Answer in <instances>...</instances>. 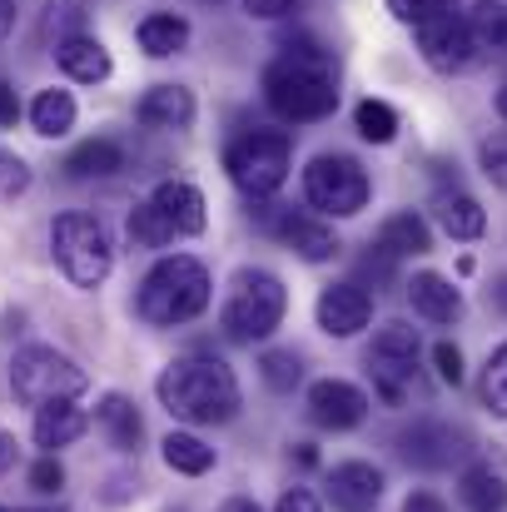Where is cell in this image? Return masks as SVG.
<instances>
[{"label":"cell","instance_id":"5bb4252c","mask_svg":"<svg viewBox=\"0 0 507 512\" xmlns=\"http://www.w3.org/2000/svg\"><path fill=\"white\" fill-rule=\"evenodd\" d=\"M269 229L284 234V239L294 244V254H304L309 264H329V259L338 254L334 224H324V219H314V214H294V209H284L279 219H269Z\"/></svg>","mask_w":507,"mask_h":512},{"label":"cell","instance_id":"8d00e7d4","mask_svg":"<svg viewBox=\"0 0 507 512\" xmlns=\"http://www.w3.org/2000/svg\"><path fill=\"white\" fill-rule=\"evenodd\" d=\"M433 368H438V378H443V383H453V388H458V383H463V348H458V343H433Z\"/></svg>","mask_w":507,"mask_h":512},{"label":"cell","instance_id":"8fae6325","mask_svg":"<svg viewBox=\"0 0 507 512\" xmlns=\"http://www.w3.org/2000/svg\"><path fill=\"white\" fill-rule=\"evenodd\" d=\"M309 418L319 428H334V433H348L368 418V393L343 383V378H319L309 388Z\"/></svg>","mask_w":507,"mask_h":512},{"label":"cell","instance_id":"ba28073f","mask_svg":"<svg viewBox=\"0 0 507 512\" xmlns=\"http://www.w3.org/2000/svg\"><path fill=\"white\" fill-rule=\"evenodd\" d=\"M304 199L334 219H348L368 204V174L348 155H319L304 170Z\"/></svg>","mask_w":507,"mask_h":512},{"label":"cell","instance_id":"ffe728a7","mask_svg":"<svg viewBox=\"0 0 507 512\" xmlns=\"http://www.w3.org/2000/svg\"><path fill=\"white\" fill-rule=\"evenodd\" d=\"M85 428H90V418L75 403H45V408H35V448H45L50 458L60 448H70L75 438H85Z\"/></svg>","mask_w":507,"mask_h":512},{"label":"cell","instance_id":"f6af8a7d","mask_svg":"<svg viewBox=\"0 0 507 512\" xmlns=\"http://www.w3.org/2000/svg\"><path fill=\"white\" fill-rule=\"evenodd\" d=\"M10 468H15V433L0 428V473H10Z\"/></svg>","mask_w":507,"mask_h":512},{"label":"cell","instance_id":"484cf974","mask_svg":"<svg viewBox=\"0 0 507 512\" xmlns=\"http://www.w3.org/2000/svg\"><path fill=\"white\" fill-rule=\"evenodd\" d=\"M100 428H105V438L120 448V453H135L140 448V433H145V423H140V413H135V403L125 398V393H110L105 403H100Z\"/></svg>","mask_w":507,"mask_h":512},{"label":"cell","instance_id":"ab89813d","mask_svg":"<svg viewBox=\"0 0 507 512\" xmlns=\"http://www.w3.org/2000/svg\"><path fill=\"white\" fill-rule=\"evenodd\" d=\"M25 189H30V170H25V160L0 155V199H15V194H25Z\"/></svg>","mask_w":507,"mask_h":512},{"label":"cell","instance_id":"4fadbf2b","mask_svg":"<svg viewBox=\"0 0 507 512\" xmlns=\"http://www.w3.org/2000/svg\"><path fill=\"white\" fill-rule=\"evenodd\" d=\"M383 498V473L373 463H338L329 473V503L338 512H373Z\"/></svg>","mask_w":507,"mask_h":512},{"label":"cell","instance_id":"cb8c5ba5","mask_svg":"<svg viewBox=\"0 0 507 512\" xmlns=\"http://www.w3.org/2000/svg\"><path fill=\"white\" fill-rule=\"evenodd\" d=\"M125 170V145L120 140H85L65 155V174L70 179H110Z\"/></svg>","mask_w":507,"mask_h":512},{"label":"cell","instance_id":"52a82bcc","mask_svg":"<svg viewBox=\"0 0 507 512\" xmlns=\"http://www.w3.org/2000/svg\"><path fill=\"white\" fill-rule=\"evenodd\" d=\"M289 160H294V145L284 130H244L224 150V170L249 199H269L289 179Z\"/></svg>","mask_w":507,"mask_h":512},{"label":"cell","instance_id":"2e32d148","mask_svg":"<svg viewBox=\"0 0 507 512\" xmlns=\"http://www.w3.org/2000/svg\"><path fill=\"white\" fill-rule=\"evenodd\" d=\"M150 204L174 224L179 239H194V234L204 229V194H199L189 179H165V184L150 194Z\"/></svg>","mask_w":507,"mask_h":512},{"label":"cell","instance_id":"7dc6e473","mask_svg":"<svg viewBox=\"0 0 507 512\" xmlns=\"http://www.w3.org/2000/svg\"><path fill=\"white\" fill-rule=\"evenodd\" d=\"M15 30V10H10V0H0V40Z\"/></svg>","mask_w":507,"mask_h":512},{"label":"cell","instance_id":"8992f818","mask_svg":"<svg viewBox=\"0 0 507 512\" xmlns=\"http://www.w3.org/2000/svg\"><path fill=\"white\" fill-rule=\"evenodd\" d=\"M10 388H15V398L30 403V408L75 403V398L90 388V373H85L70 353L45 348V343H30V348H20L15 363H10Z\"/></svg>","mask_w":507,"mask_h":512},{"label":"cell","instance_id":"277c9868","mask_svg":"<svg viewBox=\"0 0 507 512\" xmlns=\"http://www.w3.org/2000/svg\"><path fill=\"white\" fill-rule=\"evenodd\" d=\"M284 309H289V294H284L279 274L244 269V274H234V289L224 299L219 329H224V339L234 343H259L284 324Z\"/></svg>","mask_w":507,"mask_h":512},{"label":"cell","instance_id":"e0dca14e","mask_svg":"<svg viewBox=\"0 0 507 512\" xmlns=\"http://www.w3.org/2000/svg\"><path fill=\"white\" fill-rule=\"evenodd\" d=\"M135 115L150 130H189L194 125V95L184 85H155V90L140 95Z\"/></svg>","mask_w":507,"mask_h":512},{"label":"cell","instance_id":"60d3db41","mask_svg":"<svg viewBox=\"0 0 507 512\" xmlns=\"http://www.w3.org/2000/svg\"><path fill=\"white\" fill-rule=\"evenodd\" d=\"M244 10H249L254 20H284V15L299 10V0H244Z\"/></svg>","mask_w":507,"mask_h":512},{"label":"cell","instance_id":"836d02e7","mask_svg":"<svg viewBox=\"0 0 507 512\" xmlns=\"http://www.w3.org/2000/svg\"><path fill=\"white\" fill-rule=\"evenodd\" d=\"M393 279H398V259L368 244V254L358 259V269H353V279H348V284H358V289H363V284H373V289H388Z\"/></svg>","mask_w":507,"mask_h":512},{"label":"cell","instance_id":"ac0fdd59","mask_svg":"<svg viewBox=\"0 0 507 512\" xmlns=\"http://www.w3.org/2000/svg\"><path fill=\"white\" fill-rule=\"evenodd\" d=\"M55 60H60V70L70 75V80H80V85H100V80H110V50L95 40V35H65L60 45H55Z\"/></svg>","mask_w":507,"mask_h":512},{"label":"cell","instance_id":"681fc988","mask_svg":"<svg viewBox=\"0 0 507 512\" xmlns=\"http://www.w3.org/2000/svg\"><path fill=\"white\" fill-rule=\"evenodd\" d=\"M294 458H299V463H304V468H314V463H319V453H314V448H309V443H299V453H294Z\"/></svg>","mask_w":507,"mask_h":512},{"label":"cell","instance_id":"30bf717a","mask_svg":"<svg viewBox=\"0 0 507 512\" xmlns=\"http://www.w3.org/2000/svg\"><path fill=\"white\" fill-rule=\"evenodd\" d=\"M418 50L423 60L438 70V75H463L483 60L473 30H468V15H443V20H428L418 25Z\"/></svg>","mask_w":507,"mask_h":512},{"label":"cell","instance_id":"ee69618b","mask_svg":"<svg viewBox=\"0 0 507 512\" xmlns=\"http://www.w3.org/2000/svg\"><path fill=\"white\" fill-rule=\"evenodd\" d=\"M20 120V100H15V85L0 80V125H15Z\"/></svg>","mask_w":507,"mask_h":512},{"label":"cell","instance_id":"6da1fadb","mask_svg":"<svg viewBox=\"0 0 507 512\" xmlns=\"http://www.w3.org/2000/svg\"><path fill=\"white\" fill-rule=\"evenodd\" d=\"M155 393H160V403L179 423H229L239 413V378L214 353H184V358H174L165 373H160Z\"/></svg>","mask_w":507,"mask_h":512},{"label":"cell","instance_id":"816d5d0a","mask_svg":"<svg viewBox=\"0 0 507 512\" xmlns=\"http://www.w3.org/2000/svg\"><path fill=\"white\" fill-rule=\"evenodd\" d=\"M194 5H224V0H194Z\"/></svg>","mask_w":507,"mask_h":512},{"label":"cell","instance_id":"d6986e66","mask_svg":"<svg viewBox=\"0 0 507 512\" xmlns=\"http://www.w3.org/2000/svg\"><path fill=\"white\" fill-rule=\"evenodd\" d=\"M378 249L393 254V259H418V254L433 249V229H428V219L413 214V209L388 214V219L378 224Z\"/></svg>","mask_w":507,"mask_h":512},{"label":"cell","instance_id":"9a60e30c","mask_svg":"<svg viewBox=\"0 0 507 512\" xmlns=\"http://www.w3.org/2000/svg\"><path fill=\"white\" fill-rule=\"evenodd\" d=\"M408 304H413V314L428 319V324H458V319H463V294H458L443 274H433V269H423V274L408 279Z\"/></svg>","mask_w":507,"mask_h":512},{"label":"cell","instance_id":"7a4b0ae2","mask_svg":"<svg viewBox=\"0 0 507 512\" xmlns=\"http://www.w3.org/2000/svg\"><path fill=\"white\" fill-rule=\"evenodd\" d=\"M264 105L289 125H314L338 110V90L324 55H279L264 70Z\"/></svg>","mask_w":507,"mask_h":512},{"label":"cell","instance_id":"4316f807","mask_svg":"<svg viewBox=\"0 0 507 512\" xmlns=\"http://www.w3.org/2000/svg\"><path fill=\"white\" fill-rule=\"evenodd\" d=\"M30 125H35V135H45V140L70 135V130H75V100H70V90H40L35 105H30Z\"/></svg>","mask_w":507,"mask_h":512},{"label":"cell","instance_id":"f1b7e54d","mask_svg":"<svg viewBox=\"0 0 507 512\" xmlns=\"http://www.w3.org/2000/svg\"><path fill=\"white\" fill-rule=\"evenodd\" d=\"M468 30H473L478 50L507 55V5L503 0H478V5L468 10Z\"/></svg>","mask_w":507,"mask_h":512},{"label":"cell","instance_id":"f5cc1de1","mask_svg":"<svg viewBox=\"0 0 507 512\" xmlns=\"http://www.w3.org/2000/svg\"><path fill=\"white\" fill-rule=\"evenodd\" d=\"M0 512H10V508H0Z\"/></svg>","mask_w":507,"mask_h":512},{"label":"cell","instance_id":"c3c4849f","mask_svg":"<svg viewBox=\"0 0 507 512\" xmlns=\"http://www.w3.org/2000/svg\"><path fill=\"white\" fill-rule=\"evenodd\" d=\"M493 304H498V309H503V314H507V274H503V279H498V284H493Z\"/></svg>","mask_w":507,"mask_h":512},{"label":"cell","instance_id":"bcb514c9","mask_svg":"<svg viewBox=\"0 0 507 512\" xmlns=\"http://www.w3.org/2000/svg\"><path fill=\"white\" fill-rule=\"evenodd\" d=\"M219 512H264V508H259L254 498H229V503H224Z\"/></svg>","mask_w":507,"mask_h":512},{"label":"cell","instance_id":"44dd1931","mask_svg":"<svg viewBox=\"0 0 507 512\" xmlns=\"http://www.w3.org/2000/svg\"><path fill=\"white\" fill-rule=\"evenodd\" d=\"M433 214H438V224H443L448 239H483V229H488L483 204L473 194H463V189H443L433 199Z\"/></svg>","mask_w":507,"mask_h":512},{"label":"cell","instance_id":"1f68e13d","mask_svg":"<svg viewBox=\"0 0 507 512\" xmlns=\"http://www.w3.org/2000/svg\"><path fill=\"white\" fill-rule=\"evenodd\" d=\"M259 373H264V383H269L274 393H294L299 378H304V363H299V353H289V348H269V353L259 358Z\"/></svg>","mask_w":507,"mask_h":512},{"label":"cell","instance_id":"83f0119b","mask_svg":"<svg viewBox=\"0 0 507 512\" xmlns=\"http://www.w3.org/2000/svg\"><path fill=\"white\" fill-rule=\"evenodd\" d=\"M160 453H165L169 468L184 473V478H204L214 468V448L204 438H194V433H169L165 443H160Z\"/></svg>","mask_w":507,"mask_h":512},{"label":"cell","instance_id":"f35d334b","mask_svg":"<svg viewBox=\"0 0 507 512\" xmlns=\"http://www.w3.org/2000/svg\"><path fill=\"white\" fill-rule=\"evenodd\" d=\"M483 174L493 179V184H503L507 189V135H493V140H483Z\"/></svg>","mask_w":507,"mask_h":512},{"label":"cell","instance_id":"b9f144b4","mask_svg":"<svg viewBox=\"0 0 507 512\" xmlns=\"http://www.w3.org/2000/svg\"><path fill=\"white\" fill-rule=\"evenodd\" d=\"M274 512H324V508H319V498H314L309 488H289V493L279 498V508Z\"/></svg>","mask_w":507,"mask_h":512},{"label":"cell","instance_id":"7bdbcfd3","mask_svg":"<svg viewBox=\"0 0 507 512\" xmlns=\"http://www.w3.org/2000/svg\"><path fill=\"white\" fill-rule=\"evenodd\" d=\"M403 512H448V503H443L438 493H408Z\"/></svg>","mask_w":507,"mask_h":512},{"label":"cell","instance_id":"5b68a950","mask_svg":"<svg viewBox=\"0 0 507 512\" xmlns=\"http://www.w3.org/2000/svg\"><path fill=\"white\" fill-rule=\"evenodd\" d=\"M50 254L75 289H100L115 269V244L95 214H60L50 224Z\"/></svg>","mask_w":507,"mask_h":512},{"label":"cell","instance_id":"7c38bea8","mask_svg":"<svg viewBox=\"0 0 507 512\" xmlns=\"http://www.w3.org/2000/svg\"><path fill=\"white\" fill-rule=\"evenodd\" d=\"M319 329L329 334V339H353V334H363L368 329V319H373V294L368 289H358V284H329L324 294H319Z\"/></svg>","mask_w":507,"mask_h":512},{"label":"cell","instance_id":"7402d4cb","mask_svg":"<svg viewBox=\"0 0 507 512\" xmlns=\"http://www.w3.org/2000/svg\"><path fill=\"white\" fill-rule=\"evenodd\" d=\"M368 373H373V393L388 403V408H403L423 393L418 383V358L403 363V358H368Z\"/></svg>","mask_w":507,"mask_h":512},{"label":"cell","instance_id":"4dcf8cb0","mask_svg":"<svg viewBox=\"0 0 507 512\" xmlns=\"http://www.w3.org/2000/svg\"><path fill=\"white\" fill-rule=\"evenodd\" d=\"M353 125H358V135H363L368 145H388V140L398 135V110H393L388 100H363V105L353 110Z\"/></svg>","mask_w":507,"mask_h":512},{"label":"cell","instance_id":"f546056e","mask_svg":"<svg viewBox=\"0 0 507 512\" xmlns=\"http://www.w3.org/2000/svg\"><path fill=\"white\" fill-rule=\"evenodd\" d=\"M125 229H130V239H135L140 249H165V244H174V239H179V234H174V224H169L155 204H135Z\"/></svg>","mask_w":507,"mask_h":512},{"label":"cell","instance_id":"d6a6232c","mask_svg":"<svg viewBox=\"0 0 507 512\" xmlns=\"http://www.w3.org/2000/svg\"><path fill=\"white\" fill-rule=\"evenodd\" d=\"M368 358H403V363H413L418 358V329L413 324H398V319L383 324L373 348H368Z\"/></svg>","mask_w":507,"mask_h":512},{"label":"cell","instance_id":"74e56055","mask_svg":"<svg viewBox=\"0 0 507 512\" xmlns=\"http://www.w3.org/2000/svg\"><path fill=\"white\" fill-rule=\"evenodd\" d=\"M30 488L35 493H60L65 488V468H60V458H40V463H30Z\"/></svg>","mask_w":507,"mask_h":512},{"label":"cell","instance_id":"e575fe53","mask_svg":"<svg viewBox=\"0 0 507 512\" xmlns=\"http://www.w3.org/2000/svg\"><path fill=\"white\" fill-rule=\"evenodd\" d=\"M388 10H393V20H403V25H428V20H443V15H458V0H388Z\"/></svg>","mask_w":507,"mask_h":512},{"label":"cell","instance_id":"d4e9b609","mask_svg":"<svg viewBox=\"0 0 507 512\" xmlns=\"http://www.w3.org/2000/svg\"><path fill=\"white\" fill-rule=\"evenodd\" d=\"M189 45V20L174 15V10H160V15H145L140 20V50L165 60V55H179Z\"/></svg>","mask_w":507,"mask_h":512},{"label":"cell","instance_id":"f907efd6","mask_svg":"<svg viewBox=\"0 0 507 512\" xmlns=\"http://www.w3.org/2000/svg\"><path fill=\"white\" fill-rule=\"evenodd\" d=\"M493 105H498V115H503V120H507V85H503V90H498V100H493Z\"/></svg>","mask_w":507,"mask_h":512},{"label":"cell","instance_id":"603a6c76","mask_svg":"<svg viewBox=\"0 0 507 512\" xmlns=\"http://www.w3.org/2000/svg\"><path fill=\"white\" fill-rule=\"evenodd\" d=\"M458 498L468 512H503L507 508V478L493 463H473L458 478Z\"/></svg>","mask_w":507,"mask_h":512},{"label":"cell","instance_id":"9c48e42d","mask_svg":"<svg viewBox=\"0 0 507 512\" xmlns=\"http://www.w3.org/2000/svg\"><path fill=\"white\" fill-rule=\"evenodd\" d=\"M398 453H403V463H413V468H423V473H443V468H453V463H468L473 438H468L463 428H453V423L418 418L413 428L398 433Z\"/></svg>","mask_w":507,"mask_h":512},{"label":"cell","instance_id":"d590c367","mask_svg":"<svg viewBox=\"0 0 507 512\" xmlns=\"http://www.w3.org/2000/svg\"><path fill=\"white\" fill-rule=\"evenodd\" d=\"M483 403H488V413L507 418V343L488 358V368H483Z\"/></svg>","mask_w":507,"mask_h":512},{"label":"cell","instance_id":"3957f363","mask_svg":"<svg viewBox=\"0 0 507 512\" xmlns=\"http://www.w3.org/2000/svg\"><path fill=\"white\" fill-rule=\"evenodd\" d=\"M209 309V269L189 254H169L160 259L145 284H140V319L155 329H174L189 324Z\"/></svg>","mask_w":507,"mask_h":512}]
</instances>
